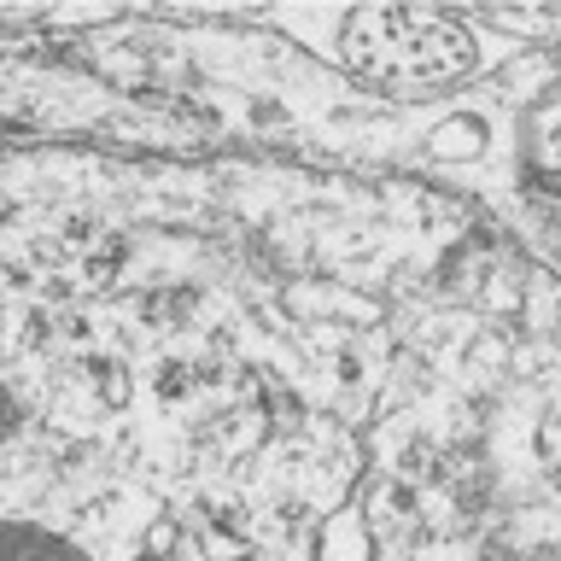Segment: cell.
<instances>
[{"mask_svg":"<svg viewBox=\"0 0 561 561\" xmlns=\"http://www.w3.org/2000/svg\"><path fill=\"white\" fill-rule=\"evenodd\" d=\"M0 561H88V556H82L70 538H59V533L0 520Z\"/></svg>","mask_w":561,"mask_h":561,"instance_id":"cell-1","label":"cell"},{"mask_svg":"<svg viewBox=\"0 0 561 561\" xmlns=\"http://www.w3.org/2000/svg\"><path fill=\"white\" fill-rule=\"evenodd\" d=\"M12 421H18V410H12V392H7V380H0V438L12 433Z\"/></svg>","mask_w":561,"mask_h":561,"instance_id":"cell-2","label":"cell"}]
</instances>
